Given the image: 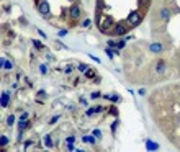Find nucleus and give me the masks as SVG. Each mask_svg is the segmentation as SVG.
I'll use <instances>...</instances> for the list:
<instances>
[{
  "mask_svg": "<svg viewBox=\"0 0 180 152\" xmlns=\"http://www.w3.org/2000/svg\"><path fill=\"white\" fill-rule=\"evenodd\" d=\"M38 13H41L43 17H48L49 15V3L46 0H39L38 3Z\"/></svg>",
  "mask_w": 180,
  "mask_h": 152,
  "instance_id": "1",
  "label": "nucleus"
},
{
  "mask_svg": "<svg viewBox=\"0 0 180 152\" xmlns=\"http://www.w3.org/2000/svg\"><path fill=\"white\" fill-rule=\"evenodd\" d=\"M69 12H70V18H72L74 21L79 20V18H80V15H82V12H80V7H79V5H72V7L69 8Z\"/></svg>",
  "mask_w": 180,
  "mask_h": 152,
  "instance_id": "2",
  "label": "nucleus"
},
{
  "mask_svg": "<svg viewBox=\"0 0 180 152\" xmlns=\"http://www.w3.org/2000/svg\"><path fill=\"white\" fill-rule=\"evenodd\" d=\"M170 13H172V10H170V8H167V7H166V8H162V10H160L159 18H160V20H164V21H167L169 18H170Z\"/></svg>",
  "mask_w": 180,
  "mask_h": 152,
  "instance_id": "3",
  "label": "nucleus"
},
{
  "mask_svg": "<svg viewBox=\"0 0 180 152\" xmlns=\"http://www.w3.org/2000/svg\"><path fill=\"white\" fill-rule=\"evenodd\" d=\"M162 44H159V43H152L151 46H149V51L151 53H154V54H159V53H162Z\"/></svg>",
  "mask_w": 180,
  "mask_h": 152,
  "instance_id": "4",
  "label": "nucleus"
},
{
  "mask_svg": "<svg viewBox=\"0 0 180 152\" xmlns=\"http://www.w3.org/2000/svg\"><path fill=\"white\" fill-rule=\"evenodd\" d=\"M8 102H10V93L8 92H3L2 93V106H8Z\"/></svg>",
  "mask_w": 180,
  "mask_h": 152,
  "instance_id": "5",
  "label": "nucleus"
},
{
  "mask_svg": "<svg viewBox=\"0 0 180 152\" xmlns=\"http://www.w3.org/2000/svg\"><path fill=\"white\" fill-rule=\"evenodd\" d=\"M147 149L149 150H154V149H159V146H157L156 142H152V141H147Z\"/></svg>",
  "mask_w": 180,
  "mask_h": 152,
  "instance_id": "6",
  "label": "nucleus"
},
{
  "mask_svg": "<svg viewBox=\"0 0 180 152\" xmlns=\"http://www.w3.org/2000/svg\"><path fill=\"white\" fill-rule=\"evenodd\" d=\"M164 70H166V64H164V62H159V64H157V74H162Z\"/></svg>",
  "mask_w": 180,
  "mask_h": 152,
  "instance_id": "7",
  "label": "nucleus"
},
{
  "mask_svg": "<svg viewBox=\"0 0 180 152\" xmlns=\"http://www.w3.org/2000/svg\"><path fill=\"white\" fill-rule=\"evenodd\" d=\"M84 141L85 142H90V144H95V138H93V136H85Z\"/></svg>",
  "mask_w": 180,
  "mask_h": 152,
  "instance_id": "8",
  "label": "nucleus"
},
{
  "mask_svg": "<svg viewBox=\"0 0 180 152\" xmlns=\"http://www.w3.org/2000/svg\"><path fill=\"white\" fill-rule=\"evenodd\" d=\"M44 144H46L48 147H51V146H52V139H51V136H46V138H44Z\"/></svg>",
  "mask_w": 180,
  "mask_h": 152,
  "instance_id": "9",
  "label": "nucleus"
},
{
  "mask_svg": "<svg viewBox=\"0 0 180 152\" xmlns=\"http://www.w3.org/2000/svg\"><path fill=\"white\" fill-rule=\"evenodd\" d=\"M105 53L108 54V57H113V53H116V49H105Z\"/></svg>",
  "mask_w": 180,
  "mask_h": 152,
  "instance_id": "10",
  "label": "nucleus"
},
{
  "mask_svg": "<svg viewBox=\"0 0 180 152\" xmlns=\"http://www.w3.org/2000/svg\"><path fill=\"white\" fill-rule=\"evenodd\" d=\"M7 123H8L10 126H12V124L15 123V116H13V114H12V116H8V120H7Z\"/></svg>",
  "mask_w": 180,
  "mask_h": 152,
  "instance_id": "11",
  "label": "nucleus"
},
{
  "mask_svg": "<svg viewBox=\"0 0 180 152\" xmlns=\"http://www.w3.org/2000/svg\"><path fill=\"white\" fill-rule=\"evenodd\" d=\"M33 44H35V46L38 47V49H39V47H43V44H41L39 41H36V39H35V41H33Z\"/></svg>",
  "mask_w": 180,
  "mask_h": 152,
  "instance_id": "12",
  "label": "nucleus"
},
{
  "mask_svg": "<svg viewBox=\"0 0 180 152\" xmlns=\"http://www.w3.org/2000/svg\"><path fill=\"white\" fill-rule=\"evenodd\" d=\"M7 142H8V139H7L5 136H2V146H7Z\"/></svg>",
  "mask_w": 180,
  "mask_h": 152,
  "instance_id": "13",
  "label": "nucleus"
},
{
  "mask_svg": "<svg viewBox=\"0 0 180 152\" xmlns=\"http://www.w3.org/2000/svg\"><path fill=\"white\" fill-rule=\"evenodd\" d=\"M90 25H92V21H90V20H85V21H84V26H85V28H88Z\"/></svg>",
  "mask_w": 180,
  "mask_h": 152,
  "instance_id": "14",
  "label": "nucleus"
},
{
  "mask_svg": "<svg viewBox=\"0 0 180 152\" xmlns=\"http://www.w3.org/2000/svg\"><path fill=\"white\" fill-rule=\"evenodd\" d=\"M79 69H80L82 72H84V70H87V65H85V64H80V65H79Z\"/></svg>",
  "mask_w": 180,
  "mask_h": 152,
  "instance_id": "15",
  "label": "nucleus"
},
{
  "mask_svg": "<svg viewBox=\"0 0 180 152\" xmlns=\"http://www.w3.org/2000/svg\"><path fill=\"white\" fill-rule=\"evenodd\" d=\"M39 69H41V72H43V74H46V64H43Z\"/></svg>",
  "mask_w": 180,
  "mask_h": 152,
  "instance_id": "16",
  "label": "nucleus"
},
{
  "mask_svg": "<svg viewBox=\"0 0 180 152\" xmlns=\"http://www.w3.org/2000/svg\"><path fill=\"white\" fill-rule=\"evenodd\" d=\"M66 35H67L66 29H61V31H59V36H66Z\"/></svg>",
  "mask_w": 180,
  "mask_h": 152,
  "instance_id": "17",
  "label": "nucleus"
},
{
  "mask_svg": "<svg viewBox=\"0 0 180 152\" xmlns=\"http://www.w3.org/2000/svg\"><path fill=\"white\" fill-rule=\"evenodd\" d=\"M59 120V116H54V118H52V120H51V124H54L56 123V121H57Z\"/></svg>",
  "mask_w": 180,
  "mask_h": 152,
  "instance_id": "18",
  "label": "nucleus"
},
{
  "mask_svg": "<svg viewBox=\"0 0 180 152\" xmlns=\"http://www.w3.org/2000/svg\"><path fill=\"white\" fill-rule=\"evenodd\" d=\"M108 44H110L111 47H116V43H115V41H108Z\"/></svg>",
  "mask_w": 180,
  "mask_h": 152,
  "instance_id": "19",
  "label": "nucleus"
},
{
  "mask_svg": "<svg viewBox=\"0 0 180 152\" xmlns=\"http://www.w3.org/2000/svg\"><path fill=\"white\" fill-rule=\"evenodd\" d=\"M36 2H38V0H36Z\"/></svg>",
  "mask_w": 180,
  "mask_h": 152,
  "instance_id": "20",
  "label": "nucleus"
},
{
  "mask_svg": "<svg viewBox=\"0 0 180 152\" xmlns=\"http://www.w3.org/2000/svg\"><path fill=\"white\" fill-rule=\"evenodd\" d=\"M70 2H72V0H70Z\"/></svg>",
  "mask_w": 180,
  "mask_h": 152,
  "instance_id": "21",
  "label": "nucleus"
}]
</instances>
